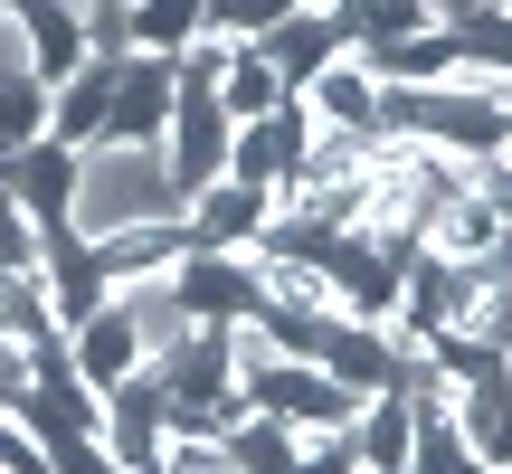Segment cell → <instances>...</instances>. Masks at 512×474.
I'll return each mask as SVG.
<instances>
[{
    "mask_svg": "<svg viewBox=\"0 0 512 474\" xmlns=\"http://www.w3.org/2000/svg\"><path fill=\"white\" fill-rule=\"evenodd\" d=\"M380 95H389V86L370 76V57L342 48V57L304 86V114H313V124H342V133H380Z\"/></svg>",
    "mask_w": 512,
    "mask_h": 474,
    "instance_id": "14",
    "label": "cell"
},
{
    "mask_svg": "<svg viewBox=\"0 0 512 474\" xmlns=\"http://www.w3.org/2000/svg\"><path fill=\"white\" fill-rule=\"evenodd\" d=\"M105 294L124 304V323L143 332V361H152L162 342H181V332H190V313H181V275H171V256H162V266H143V275H114Z\"/></svg>",
    "mask_w": 512,
    "mask_h": 474,
    "instance_id": "16",
    "label": "cell"
},
{
    "mask_svg": "<svg viewBox=\"0 0 512 474\" xmlns=\"http://www.w3.org/2000/svg\"><path fill=\"white\" fill-rule=\"evenodd\" d=\"M285 95H294V86L266 67V48H228V67H219V105H228V124H247V114H275Z\"/></svg>",
    "mask_w": 512,
    "mask_h": 474,
    "instance_id": "19",
    "label": "cell"
},
{
    "mask_svg": "<svg viewBox=\"0 0 512 474\" xmlns=\"http://www.w3.org/2000/svg\"><path fill=\"white\" fill-rule=\"evenodd\" d=\"M494 10H512V0H494Z\"/></svg>",
    "mask_w": 512,
    "mask_h": 474,
    "instance_id": "30",
    "label": "cell"
},
{
    "mask_svg": "<svg viewBox=\"0 0 512 474\" xmlns=\"http://www.w3.org/2000/svg\"><path fill=\"white\" fill-rule=\"evenodd\" d=\"M67 361H76V380H86V389H114V380H133V370H143V332L124 323V304H114V294L67 332Z\"/></svg>",
    "mask_w": 512,
    "mask_h": 474,
    "instance_id": "13",
    "label": "cell"
},
{
    "mask_svg": "<svg viewBox=\"0 0 512 474\" xmlns=\"http://www.w3.org/2000/svg\"><path fill=\"white\" fill-rule=\"evenodd\" d=\"M19 266H38V228H29V209L0 190V275H19Z\"/></svg>",
    "mask_w": 512,
    "mask_h": 474,
    "instance_id": "27",
    "label": "cell"
},
{
    "mask_svg": "<svg viewBox=\"0 0 512 474\" xmlns=\"http://www.w3.org/2000/svg\"><path fill=\"white\" fill-rule=\"evenodd\" d=\"M171 95H181V57H143L124 48V76H114V114L95 143H162L171 133Z\"/></svg>",
    "mask_w": 512,
    "mask_h": 474,
    "instance_id": "3",
    "label": "cell"
},
{
    "mask_svg": "<svg viewBox=\"0 0 512 474\" xmlns=\"http://www.w3.org/2000/svg\"><path fill=\"white\" fill-rule=\"evenodd\" d=\"M95 437H105L133 474L162 465V389H152L143 370H133V380H114V389H105V427H95Z\"/></svg>",
    "mask_w": 512,
    "mask_h": 474,
    "instance_id": "15",
    "label": "cell"
},
{
    "mask_svg": "<svg viewBox=\"0 0 512 474\" xmlns=\"http://www.w3.org/2000/svg\"><path fill=\"white\" fill-rule=\"evenodd\" d=\"M456 437L475 446V465L484 474H503L512 465V370H475V380H456Z\"/></svg>",
    "mask_w": 512,
    "mask_h": 474,
    "instance_id": "11",
    "label": "cell"
},
{
    "mask_svg": "<svg viewBox=\"0 0 512 474\" xmlns=\"http://www.w3.org/2000/svg\"><path fill=\"white\" fill-rule=\"evenodd\" d=\"M503 474H512V465H503Z\"/></svg>",
    "mask_w": 512,
    "mask_h": 474,
    "instance_id": "31",
    "label": "cell"
},
{
    "mask_svg": "<svg viewBox=\"0 0 512 474\" xmlns=\"http://www.w3.org/2000/svg\"><path fill=\"white\" fill-rule=\"evenodd\" d=\"M304 143H313V114H304V95H285L275 114H247V124L228 133V181L285 190L294 171H304Z\"/></svg>",
    "mask_w": 512,
    "mask_h": 474,
    "instance_id": "2",
    "label": "cell"
},
{
    "mask_svg": "<svg viewBox=\"0 0 512 474\" xmlns=\"http://www.w3.org/2000/svg\"><path fill=\"white\" fill-rule=\"evenodd\" d=\"M48 143V76H0V162Z\"/></svg>",
    "mask_w": 512,
    "mask_h": 474,
    "instance_id": "21",
    "label": "cell"
},
{
    "mask_svg": "<svg viewBox=\"0 0 512 474\" xmlns=\"http://www.w3.org/2000/svg\"><path fill=\"white\" fill-rule=\"evenodd\" d=\"M323 275H332V313H351V323H389V313H399V275H408V256L370 247V237L351 228L342 247L323 256Z\"/></svg>",
    "mask_w": 512,
    "mask_h": 474,
    "instance_id": "5",
    "label": "cell"
},
{
    "mask_svg": "<svg viewBox=\"0 0 512 474\" xmlns=\"http://www.w3.org/2000/svg\"><path fill=\"white\" fill-rule=\"evenodd\" d=\"M38 446H48V474H133L105 437H38Z\"/></svg>",
    "mask_w": 512,
    "mask_h": 474,
    "instance_id": "24",
    "label": "cell"
},
{
    "mask_svg": "<svg viewBox=\"0 0 512 474\" xmlns=\"http://www.w3.org/2000/svg\"><path fill=\"white\" fill-rule=\"evenodd\" d=\"M0 190H10L19 209H29V228H67V200H76V152L57 143H29V152H10V171H0Z\"/></svg>",
    "mask_w": 512,
    "mask_h": 474,
    "instance_id": "10",
    "label": "cell"
},
{
    "mask_svg": "<svg viewBox=\"0 0 512 474\" xmlns=\"http://www.w3.org/2000/svg\"><path fill=\"white\" fill-rule=\"evenodd\" d=\"M152 219H181V181H171L162 143H86L76 152V200H67V228L86 237H114V228H152Z\"/></svg>",
    "mask_w": 512,
    "mask_h": 474,
    "instance_id": "1",
    "label": "cell"
},
{
    "mask_svg": "<svg viewBox=\"0 0 512 474\" xmlns=\"http://www.w3.org/2000/svg\"><path fill=\"white\" fill-rule=\"evenodd\" d=\"M162 474H247L228 437H162Z\"/></svg>",
    "mask_w": 512,
    "mask_h": 474,
    "instance_id": "25",
    "label": "cell"
},
{
    "mask_svg": "<svg viewBox=\"0 0 512 474\" xmlns=\"http://www.w3.org/2000/svg\"><path fill=\"white\" fill-rule=\"evenodd\" d=\"M124 29H133L143 57H181L209 29V0H124Z\"/></svg>",
    "mask_w": 512,
    "mask_h": 474,
    "instance_id": "18",
    "label": "cell"
},
{
    "mask_svg": "<svg viewBox=\"0 0 512 474\" xmlns=\"http://www.w3.org/2000/svg\"><path fill=\"white\" fill-rule=\"evenodd\" d=\"M266 209H275V190H247V181H209V190H190V209H181V237L190 247H247L256 228H266Z\"/></svg>",
    "mask_w": 512,
    "mask_h": 474,
    "instance_id": "12",
    "label": "cell"
},
{
    "mask_svg": "<svg viewBox=\"0 0 512 474\" xmlns=\"http://www.w3.org/2000/svg\"><path fill=\"white\" fill-rule=\"evenodd\" d=\"M313 361H323L332 380L351 389V399H370V389H399V342H389V323H351V313H332Z\"/></svg>",
    "mask_w": 512,
    "mask_h": 474,
    "instance_id": "8",
    "label": "cell"
},
{
    "mask_svg": "<svg viewBox=\"0 0 512 474\" xmlns=\"http://www.w3.org/2000/svg\"><path fill=\"white\" fill-rule=\"evenodd\" d=\"M114 76H124V57L95 48L76 76H57V86H48V133H57L67 152H86L95 133H105V114H114Z\"/></svg>",
    "mask_w": 512,
    "mask_h": 474,
    "instance_id": "9",
    "label": "cell"
},
{
    "mask_svg": "<svg viewBox=\"0 0 512 474\" xmlns=\"http://www.w3.org/2000/svg\"><path fill=\"white\" fill-rule=\"evenodd\" d=\"M247 48H266V67H275V76H285V86H294V95H304V86H313V76H323V67H332V57H342V48H351V38H342V19H332V10H323V0H304V10H294V19H275V29H266V38H247Z\"/></svg>",
    "mask_w": 512,
    "mask_h": 474,
    "instance_id": "7",
    "label": "cell"
},
{
    "mask_svg": "<svg viewBox=\"0 0 512 474\" xmlns=\"http://www.w3.org/2000/svg\"><path fill=\"white\" fill-rule=\"evenodd\" d=\"M19 399H29V351L0 342V408H19Z\"/></svg>",
    "mask_w": 512,
    "mask_h": 474,
    "instance_id": "29",
    "label": "cell"
},
{
    "mask_svg": "<svg viewBox=\"0 0 512 474\" xmlns=\"http://www.w3.org/2000/svg\"><path fill=\"white\" fill-rule=\"evenodd\" d=\"M219 332H228V380H238V399H247V389L285 361V342L266 332V313H238V323H219Z\"/></svg>",
    "mask_w": 512,
    "mask_h": 474,
    "instance_id": "22",
    "label": "cell"
},
{
    "mask_svg": "<svg viewBox=\"0 0 512 474\" xmlns=\"http://www.w3.org/2000/svg\"><path fill=\"white\" fill-rule=\"evenodd\" d=\"M0 474H48V446H38V427L19 408H0Z\"/></svg>",
    "mask_w": 512,
    "mask_h": 474,
    "instance_id": "26",
    "label": "cell"
},
{
    "mask_svg": "<svg viewBox=\"0 0 512 474\" xmlns=\"http://www.w3.org/2000/svg\"><path fill=\"white\" fill-rule=\"evenodd\" d=\"M171 275H181V313H190V323H238V313H256L247 247H181Z\"/></svg>",
    "mask_w": 512,
    "mask_h": 474,
    "instance_id": "4",
    "label": "cell"
},
{
    "mask_svg": "<svg viewBox=\"0 0 512 474\" xmlns=\"http://www.w3.org/2000/svg\"><path fill=\"white\" fill-rule=\"evenodd\" d=\"M294 10H304V0H209V38H238L247 48V38H266L275 19H294Z\"/></svg>",
    "mask_w": 512,
    "mask_h": 474,
    "instance_id": "23",
    "label": "cell"
},
{
    "mask_svg": "<svg viewBox=\"0 0 512 474\" xmlns=\"http://www.w3.org/2000/svg\"><path fill=\"white\" fill-rule=\"evenodd\" d=\"M190 237L181 219H152V228H114V237H95V266H105V285L114 275H143V266H162V256H181Z\"/></svg>",
    "mask_w": 512,
    "mask_h": 474,
    "instance_id": "20",
    "label": "cell"
},
{
    "mask_svg": "<svg viewBox=\"0 0 512 474\" xmlns=\"http://www.w3.org/2000/svg\"><path fill=\"white\" fill-rule=\"evenodd\" d=\"M351 456L361 474H408V389H370L351 408Z\"/></svg>",
    "mask_w": 512,
    "mask_h": 474,
    "instance_id": "17",
    "label": "cell"
},
{
    "mask_svg": "<svg viewBox=\"0 0 512 474\" xmlns=\"http://www.w3.org/2000/svg\"><path fill=\"white\" fill-rule=\"evenodd\" d=\"M0 76H38V67H29V29H19L10 0H0Z\"/></svg>",
    "mask_w": 512,
    "mask_h": 474,
    "instance_id": "28",
    "label": "cell"
},
{
    "mask_svg": "<svg viewBox=\"0 0 512 474\" xmlns=\"http://www.w3.org/2000/svg\"><path fill=\"white\" fill-rule=\"evenodd\" d=\"M247 408H266V418H285V427H351L361 399H351L323 361H275L266 380L247 389Z\"/></svg>",
    "mask_w": 512,
    "mask_h": 474,
    "instance_id": "6",
    "label": "cell"
}]
</instances>
